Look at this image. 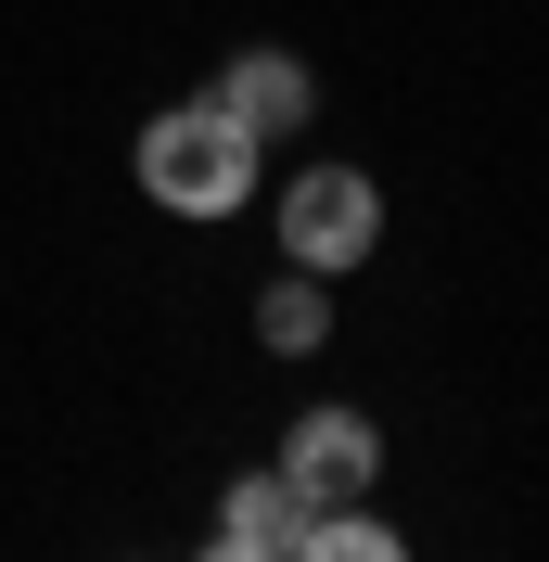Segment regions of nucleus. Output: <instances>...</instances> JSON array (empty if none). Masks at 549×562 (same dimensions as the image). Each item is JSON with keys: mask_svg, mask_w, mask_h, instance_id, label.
<instances>
[{"mask_svg": "<svg viewBox=\"0 0 549 562\" xmlns=\"http://www.w3.org/2000/svg\"><path fill=\"white\" fill-rule=\"evenodd\" d=\"M383 244V192L358 167H307L294 179V192H281V256H294V269H358V256Z\"/></svg>", "mask_w": 549, "mask_h": 562, "instance_id": "f03ea898", "label": "nucleus"}, {"mask_svg": "<svg viewBox=\"0 0 549 562\" xmlns=\"http://www.w3.org/2000/svg\"><path fill=\"white\" fill-rule=\"evenodd\" d=\"M294 537H307V486H294L281 460H269V473H243V486L217 498V550H231V562H281Z\"/></svg>", "mask_w": 549, "mask_h": 562, "instance_id": "20e7f679", "label": "nucleus"}, {"mask_svg": "<svg viewBox=\"0 0 549 562\" xmlns=\"http://www.w3.org/2000/svg\"><path fill=\"white\" fill-rule=\"evenodd\" d=\"M217 103H231L256 140H281V128H307V115H320V90H307V65H294V52H231Z\"/></svg>", "mask_w": 549, "mask_h": 562, "instance_id": "39448f33", "label": "nucleus"}, {"mask_svg": "<svg viewBox=\"0 0 549 562\" xmlns=\"http://www.w3.org/2000/svg\"><path fill=\"white\" fill-rule=\"evenodd\" d=\"M281 473L307 486V512H320V498H371L383 435H371L358 409H294V435H281Z\"/></svg>", "mask_w": 549, "mask_h": 562, "instance_id": "7ed1b4c3", "label": "nucleus"}, {"mask_svg": "<svg viewBox=\"0 0 549 562\" xmlns=\"http://www.w3.org/2000/svg\"><path fill=\"white\" fill-rule=\"evenodd\" d=\"M320 333H333V294H320V269H281L269 294H256V346H269V358H320Z\"/></svg>", "mask_w": 549, "mask_h": 562, "instance_id": "423d86ee", "label": "nucleus"}, {"mask_svg": "<svg viewBox=\"0 0 549 562\" xmlns=\"http://www.w3.org/2000/svg\"><path fill=\"white\" fill-rule=\"evenodd\" d=\"M294 550H307V562H396V525H383V512H345V498H320Z\"/></svg>", "mask_w": 549, "mask_h": 562, "instance_id": "0eeeda50", "label": "nucleus"}, {"mask_svg": "<svg viewBox=\"0 0 549 562\" xmlns=\"http://www.w3.org/2000/svg\"><path fill=\"white\" fill-rule=\"evenodd\" d=\"M141 192L167 217H231L243 192H256V128H243L231 103H179V115H154L141 128Z\"/></svg>", "mask_w": 549, "mask_h": 562, "instance_id": "f257e3e1", "label": "nucleus"}]
</instances>
